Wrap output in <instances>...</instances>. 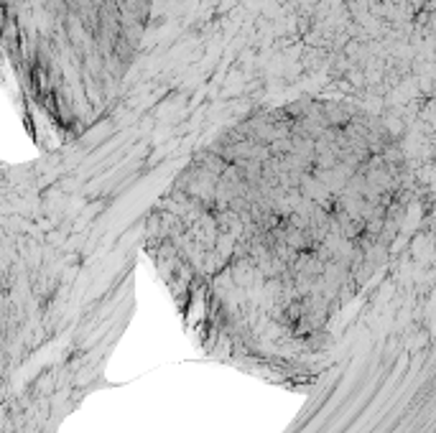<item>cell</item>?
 Instances as JSON below:
<instances>
[{
    "label": "cell",
    "mask_w": 436,
    "mask_h": 433,
    "mask_svg": "<svg viewBox=\"0 0 436 433\" xmlns=\"http://www.w3.org/2000/svg\"><path fill=\"white\" fill-rule=\"evenodd\" d=\"M395 199V181L380 168L354 174L322 158L316 174L253 179L240 166L209 158L166 196L156 237L235 257L253 250L278 260L347 255L388 237Z\"/></svg>",
    "instance_id": "obj_1"
}]
</instances>
